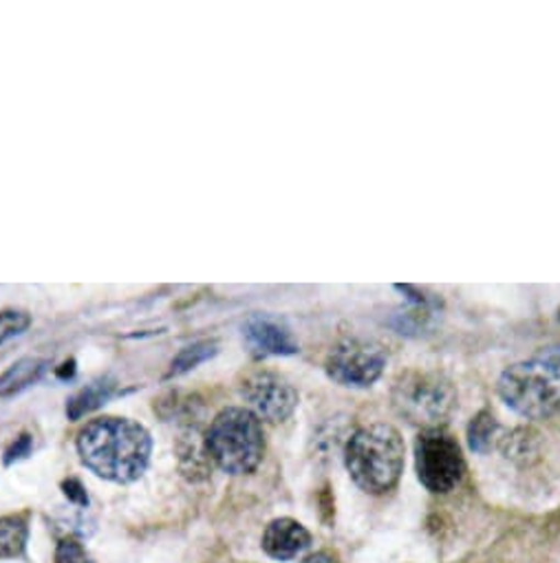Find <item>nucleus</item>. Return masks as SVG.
<instances>
[{
  "instance_id": "1",
  "label": "nucleus",
  "mask_w": 560,
  "mask_h": 563,
  "mask_svg": "<svg viewBox=\"0 0 560 563\" xmlns=\"http://www.w3.org/2000/svg\"><path fill=\"white\" fill-rule=\"evenodd\" d=\"M78 453L82 464L98 477L131 484L146 473L153 440L139 422L109 416L91 420L80 431Z\"/></svg>"
},
{
  "instance_id": "2",
  "label": "nucleus",
  "mask_w": 560,
  "mask_h": 563,
  "mask_svg": "<svg viewBox=\"0 0 560 563\" xmlns=\"http://www.w3.org/2000/svg\"><path fill=\"white\" fill-rule=\"evenodd\" d=\"M404 438L384 422L358 429L345 449V464L356 482L369 495H384L393 490L404 473Z\"/></svg>"
},
{
  "instance_id": "3",
  "label": "nucleus",
  "mask_w": 560,
  "mask_h": 563,
  "mask_svg": "<svg viewBox=\"0 0 560 563\" xmlns=\"http://www.w3.org/2000/svg\"><path fill=\"white\" fill-rule=\"evenodd\" d=\"M501 400L527 420H542L560 407V347L509 365L496 383Z\"/></svg>"
},
{
  "instance_id": "4",
  "label": "nucleus",
  "mask_w": 560,
  "mask_h": 563,
  "mask_svg": "<svg viewBox=\"0 0 560 563\" xmlns=\"http://www.w3.org/2000/svg\"><path fill=\"white\" fill-rule=\"evenodd\" d=\"M205 449L221 471L247 475L256 471L265 455L262 422L247 407H227L212 420Z\"/></svg>"
},
{
  "instance_id": "5",
  "label": "nucleus",
  "mask_w": 560,
  "mask_h": 563,
  "mask_svg": "<svg viewBox=\"0 0 560 563\" xmlns=\"http://www.w3.org/2000/svg\"><path fill=\"white\" fill-rule=\"evenodd\" d=\"M391 398L397 413L422 429L441 427L457 407L455 385L444 374L422 369L400 374Z\"/></svg>"
},
{
  "instance_id": "6",
  "label": "nucleus",
  "mask_w": 560,
  "mask_h": 563,
  "mask_svg": "<svg viewBox=\"0 0 560 563\" xmlns=\"http://www.w3.org/2000/svg\"><path fill=\"white\" fill-rule=\"evenodd\" d=\"M415 468L424 488L450 493L466 475V460L455 435L444 427L422 429L415 440Z\"/></svg>"
},
{
  "instance_id": "7",
  "label": "nucleus",
  "mask_w": 560,
  "mask_h": 563,
  "mask_svg": "<svg viewBox=\"0 0 560 563\" xmlns=\"http://www.w3.org/2000/svg\"><path fill=\"white\" fill-rule=\"evenodd\" d=\"M389 363V354L382 343L365 339H345L327 356L325 369L327 376L351 389L373 387Z\"/></svg>"
},
{
  "instance_id": "8",
  "label": "nucleus",
  "mask_w": 560,
  "mask_h": 563,
  "mask_svg": "<svg viewBox=\"0 0 560 563\" xmlns=\"http://www.w3.org/2000/svg\"><path fill=\"white\" fill-rule=\"evenodd\" d=\"M240 398L247 409L260 420L269 424L285 422L299 407V391L294 385L271 369H251L238 383Z\"/></svg>"
},
{
  "instance_id": "9",
  "label": "nucleus",
  "mask_w": 560,
  "mask_h": 563,
  "mask_svg": "<svg viewBox=\"0 0 560 563\" xmlns=\"http://www.w3.org/2000/svg\"><path fill=\"white\" fill-rule=\"evenodd\" d=\"M243 336L249 350L260 356H296L301 352L290 328L269 317H251L243 325Z\"/></svg>"
},
{
  "instance_id": "10",
  "label": "nucleus",
  "mask_w": 560,
  "mask_h": 563,
  "mask_svg": "<svg viewBox=\"0 0 560 563\" xmlns=\"http://www.w3.org/2000/svg\"><path fill=\"white\" fill-rule=\"evenodd\" d=\"M312 545L310 530L290 517L273 519L262 532V550L276 561H292Z\"/></svg>"
},
{
  "instance_id": "11",
  "label": "nucleus",
  "mask_w": 560,
  "mask_h": 563,
  "mask_svg": "<svg viewBox=\"0 0 560 563\" xmlns=\"http://www.w3.org/2000/svg\"><path fill=\"white\" fill-rule=\"evenodd\" d=\"M115 391V380L111 378H102V380H96L91 385H87L85 389H80L67 405V416L71 420H80L85 418L87 413L100 409Z\"/></svg>"
},
{
  "instance_id": "12",
  "label": "nucleus",
  "mask_w": 560,
  "mask_h": 563,
  "mask_svg": "<svg viewBox=\"0 0 560 563\" xmlns=\"http://www.w3.org/2000/svg\"><path fill=\"white\" fill-rule=\"evenodd\" d=\"M30 521L25 515L0 517V559H16L25 552Z\"/></svg>"
},
{
  "instance_id": "13",
  "label": "nucleus",
  "mask_w": 560,
  "mask_h": 563,
  "mask_svg": "<svg viewBox=\"0 0 560 563\" xmlns=\"http://www.w3.org/2000/svg\"><path fill=\"white\" fill-rule=\"evenodd\" d=\"M49 363L41 361V358H25L19 361L3 378H0V396H14L23 389H27L30 385L38 383L43 378V374L47 372Z\"/></svg>"
},
{
  "instance_id": "14",
  "label": "nucleus",
  "mask_w": 560,
  "mask_h": 563,
  "mask_svg": "<svg viewBox=\"0 0 560 563\" xmlns=\"http://www.w3.org/2000/svg\"><path fill=\"white\" fill-rule=\"evenodd\" d=\"M499 431H501V427H499L494 413L488 411V409L479 411L472 418L470 427H468V444H470V449L474 453H481V455L488 453L494 446V440H496Z\"/></svg>"
},
{
  "instance_id": "15",
  "label": "nucleus",
  "mask_w": 560,
  "mask_h": 563,
  "mask_svg": "<svg viewBox=\"0 0 560 563\" xmlns=\"http://www.w3.org/2000/svg\"><path fill=\"white\" fill-rule=\"evenodd\" d=\"M216 343L214 341H199V343H192L188 347H183L170 363V372L168 376H181V374H188L192 369H197L201 363L210 361L216 356Z\"/></svg>"
},
{
  "instance_id": "16",
  "label": "nucleus",
  "mask_w": 560,
  "mask_h": 563,
  "mask_svg": "<svg viewBox=\"0 0 560 563\" xmlns=\"http://www.w3.org/2000/svg\"><path fill=\"white\" fill-rule=\"evenodd\" d=\"M30 325H32V317L23 310L0 312V345L25 334Z\"/></svg>"
},
{
  "instance_id": "17",
  "label": "nucleus",
  "mask_w": 560,
  "mask_h": 563,
  "mask_svg": "<svg viewBox=\"0 0 560 563\" xmlns=\"http://www.w3.org/2000/svg\"><path fill=\"white\" fill-rule=\"evenodd\" d=\"M56 563H96V561L91 559V554L85 550V545L78 539L67 537L58 543Z\"/></svg>"
},
{
  "instance_id": "18",
  "label": "nucleus",
  "mask_w": 560,
  "mask_h": 563,
  "mask_svg": "<svg viewBox=\"0 0 560 563\" xmlns=\"http://www.w3.org/2000/svg\"><path fill=\"white\" fill-rule=\"evenodd\" d=\"M30 451H32V438H30V435H21V438L12 444V449L8 451L5 462H8V464H12L14 460H21V457L30 455Z\"/></svg>"
},
{
  "instance_id": "19",
  "label": "nucleus",
  "mask_w": 560,
  "mask_h": 563,
  "mask_svg": "<svg viewBox=\"0 0 560 563\" xmlns=\"http://www.w3.org/2000/svg\"><path fill=\"white\" fill-rule=\"evenodd\" d=\"M65 495L71 499V501H76V504H89V497H87V493H85V488H82V484L78 482V479H69V482H65Z\"/></svg>"
},
{
  "instance_id": "20",
  "label": "nucleus",
  "mask_w": 560,
  "mask_h": 563,
  "mask_svg": "<svg viewBox=\"0 0 560 563\" xmlns=\"http://www.w3.org/2000/svg\"><path fill=\"white\" fill-rule=\"evenodd\" d=\"M301 563H338V561L329 552H316V554H310L307 559H303Z\"/></svg>"
}]
</instances>
